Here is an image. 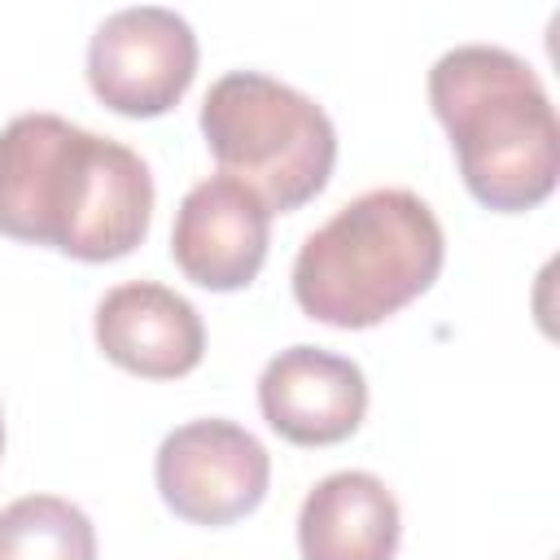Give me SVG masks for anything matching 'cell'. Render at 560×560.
Returning a JSON list of instances; mask_svg holds the SVG:
<instances>
[{
  "label": "cell",
  "instance_id": "cell-6",
  "mask_svg": "<svg viewBox=\"0 0 560 560\" xmlns=\"http://www.w3.org/2000/svg\"><path fill=\"white\" fill-rule=\"evenodd\" d=\"M162 503L188 525H232L249 516L271 486L267 446L219 416L171 429L153 459Z\"/></svg>",
  "mask_w": 560,
  "mask_h": 560
},
{
  "label": "cell",
  "instance_id": "cell-9",
  "mask_svg": "<svg viewBox=\"0 0 560 560\" xmlns=\"http://www.w3.org/2000/svg\"><path fill=\"white\" fill-rule=\"evenodd\" d=\"M96 346L109 363L144 381H179L206 354L197 306L153 280H127L96 302Z\"/></svg>",
  "mask_w": 560,
  "mask_h": 560
},
{
  "label": "cell",
  "instance_id": "cell-1",
  "mask_svg": "<svg viewBox=\"0 0 560 560\" xmlns=\"http://www.w3.org/2000/svg\"><path fill=\"white\" fill-rule=\"evenodd\" d=\"M153 223L144 158L61 114H18L0 131V236L79 262L127 258Z\"/></svg>",
  "mask_w": 560,
  "mask_h": 560
},
{
  "label": "cell",
  "instance_id": "cell-10",
  "mask_svg": "<svg viewBox=\"0 0 560 560\" xmlns=\"http://www.w3.org/2000/svg\"><path fill=\"white\" fill-rule=\"evenodd\" d=\"M402 512L394 490L363 468H341L315 481L298 512L302 560H394Z\"/></svg>",
  "mask_w": 560,
  "mask_h": 560
},
{
  "label": "cell",
  "instance_id": "cell-2",
  "mask_svg": "<svg viewBox=\"0 0 560 560\" xmlns=\"http://www.w3.org/2000/svg\"><path fill=\"white\" fill-rule=\"evenodd\" d=\"M429 105L451 136L464 188L494 214L556 192L560 122L534 66L499 44H459L429 70Z\"/></svg>",
  "mask_w": 560,
  "mask_h": 560
},
{
  "label": "cell",
  "instance_id": "cell-4",
  "mask_svg": "<svg viewBox=\"0 0 560 560\" xmlns=\"http://www.w3.org/2000/svg\"><path fill=\"white\" fill-rule=\"evenodd\" d=\"M201 136L223 175L254 188L271 214L315 201L337 162V131L324 105L258 70H232L210 83Z\"/></svg>",
  "mask_w": 560,
  "mask_h": 560
},
{
  "label": "cell",
  "instance_id": "cell-3",
  "mask_svg": "<svg viewBox=\"0 0 560 560\" xmlns=\"http://www.w3.org/2000/svg\"><path fill=\"white\" fill-rule=\"evenodd\" d=\"M442 262L446 236L429 201L411 188H372L302 241L293 298L328 328H376L429 293Z\"/></svg>",
  "mask_w": 560,
  "mask_h": 560
},
{
  "label": "cell",
  "instance_id": "cell-8",
  "mask_svg": "<svg viewBox=\"0 0 560 560\" xmlns=\"http://www.w3.org/2000/svg\"><path fill=\"white\" fill-rule=\"evenodd\" d=\"M258 411L293 446L346 442L368 416L363 368L319 346H289L258 376Z\"/></svg>",
  "mask_w": 560,
  "mask_h": 560
},
{
  "label": "cell",
  "instance_id": "cell-7",
  "mask_svg": "<svg viewBox=\"0 0 560 560\" xmlns=\"http://www.w3.org/2000/svg\"><path fill=\"white\" fill-rule=\"evenodd\" d=\"M271 245V210L262 197L232 175H210L188 188V197L175 210L171 228V258L175 267L210 289V293H236L245 289Z\"/></svg>",
  "mask_w": 560,
  "mask_h": 560
},
{
  "label": "cell",
  "instance_id": "cell-5",
  "mask_svg": "<svg viewBox=\"0 0 560 560\" xmlns=\"http://www.w3.org/2000/svg\"><path fill=\"white\" fill-rule=\"evenodd\" d=\"M197 74L192 26L162 4L109 13L88 44V88L122 118H158L184 101Z\"/></svg>",
  "mask_w": 560,
  "mask_h": 560
},
{
  "label": "cell",
  "instance_id": "cell-11",
  "mask_svg": "<svg viewBox=\"0 0 560 560\" xmlns=\"http://www.w3.org/2000/svg\"><path fill=\"white\" fill-rule=\"evenodd\" d=\"M0 560H96V529L61 494H22L0 508Z\"/></svg>",
  "mask_w": 560,
  "mask_h": 560
},
{
  "label": "cell",
  "instance_id": "cell-12",
  "mask_svg": "<svg viewBox=\"0 0 560 560\" xmlns=\"http://www.w3.org/2000/svg\"><path fill=\"white\" fill-rule=\"evenodd\" d=\"M0 455H4V416H0Z\"/></svg>",
  "mask_w": 560,
  "mask_h": 560
}]
</instances>
